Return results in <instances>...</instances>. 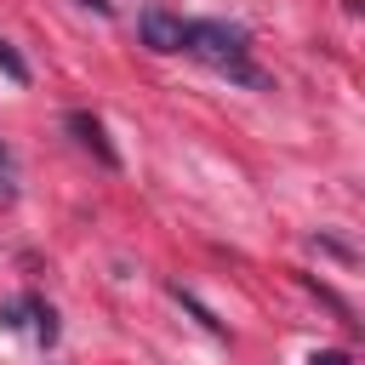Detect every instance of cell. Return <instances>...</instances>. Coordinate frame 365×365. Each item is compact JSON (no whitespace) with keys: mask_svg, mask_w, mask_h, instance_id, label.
<instances>
[{"mask_svg":"<svg viewBox=\"0 0 365 365\" xmlns=\"http://www.w3.org/2000/svg\"><path fill=\"white\" fill-rule=\"evenodd\" d=\"M0 171H11V148L6 143H0Z\"/></svg>","mask_w":365,"mask_h":365,"instance_id":"10","label":"cell"},{"mask_svg":"<svg viewBox=\"0 0 365 365\" xmlns=\"http://www.w3.org/2000/svg\"><path fill=\"white\" fill-rule=\"evenodd\" d=\"M80 6H91V11H103V17H108V11H114V6H108V0H80Z\"/></svg>","mask_w":365,"mask_h":365,"instance_id":"9","label":"cell"},{"mask_svg":"<svg viewBox=\"0 0 365 365\" xmlns=\"http://www.w3.org/2000/svg\"><path fill=\"white\" fill-rule=\"evenodd\" d=\"M29 314H34V331H40V342H57V314H51V302L29 297Z\"/></svg>","mask_w":365,"mask_h":365,"instance_id":"4","label":"cell"},{"mask_svg":"<svg viewBox=\"0 0 365 365\" xmlns=\"http://www.w3.org/2000/svg\"><path fill=\"white\" fill-rule=\"evenodd\" d=\"M308 365H354V354H342V348H319Z\"/></svg>","mask_w":365,"mask_h":365,"instance_id":"7","label":"cell"},{"mask_svg":"<svg viewBox=\"0 0 365 365\" xmlns=\"http://www.w3.org/2000/svg\"><path fill=\"white\" fill-rule=\"evenodd\" d=\"M0 68H6V80H17V86L29 80V63H23V57H17V51H11L6 40H0Z\"/></svg>","mask_w":365,"mask_h":365,"instance_id":"5","label":"cell"},{"mask_svg":"<svg viewBox=\"0 0 365 365\" xmlns=\"http://www.w3.org/2000/svg\"><path fill=\"white\" fill-rule=\"evenodd\" d=\"M17 200V188H11V171H0V205H11Z\"/></svg>","mask_w":365,"mask_h":365,"instance_id":"8","label":"cell"},{"mask_svg":"<svg viewBox=\"0 0 365 365\" xmlns=\"http://www.w3.org/2000/svg\"><path fill=\"white\" fill-rule=\"evenodd\" d=\"M23 314H29V297H17V302H0V325H23Z\"/></svg>","mask_w":365,"mask_h":365,"instance_id":"6","label":"cell"},{"mask_svg":"<svg viewBox=\"0 0 365 365\" xmlns=\"http://www.w3.org/2000/svg\"><path fill=\"white\" fill-rule=\"evenodd\" d=\"M137 29H143V46H148V51H182V17H177V11L148 6V11L137 17Z\"/></svg>","mask_w":365,"mask_h":365,"instance_id":"2","label":"cell"},{"mask_svg":"<svg viewBox=\"0 0 365 365\" xmlns=\"http://www.w3.org/2000/svg\"><path fill=\"white\" fill-rule=\"evenodd\" d=\"M182 51H194L200 63L222 68V74H228V80H240V86H262V74L251 68V34H245L240 23L194 17V23H182Z\"/></svg>","mask_w":365,"mask_h":365,"instance_id":"1","label":"cell"},{"mask_svg":"<svg viewBox=\"0 0 365 365\" xmlns=\"http://www.w3.org/2000/svg\"><path fill=\"white\" fill-rule=\"evenodd\" d=\"M68 131H74V137H80V148H91V154H97L108 171L120 165V154H114V143H108V131H103V120H97V114L74 108V114H68Z\"/></svg>","mask_w":365,"mask_h":365,"instance_id":"3","label":"cell"}]
</instances>
